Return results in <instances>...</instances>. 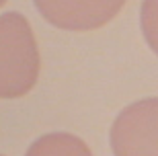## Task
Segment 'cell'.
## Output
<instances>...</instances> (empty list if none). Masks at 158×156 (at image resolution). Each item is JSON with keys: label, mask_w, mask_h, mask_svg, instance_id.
I'll list each match as a JSON object with an SVG mask.
<instances>
[{"label": "cell", "mask_w": 158, "mask_h": 156, "mask_svg": "<svg viewBox=\"0 0 158 156\" xmlns=\"http://www.w3.org/2000/svg\"><path fill=\"white\" fill-rule=\"evenodd\" d=\"M39 47L25 15H0V99H21L37 84Z\"/></svg>", "instance_id": "6da1fadb"}, {"label": "cell", "mask_w": 158, "mask_h": 156, "mask_svg": "<svg viewBox=\"0 0 158 156\" xmlns=\"http://www.w3.org/2000/svg\"><path fill=\"white\" fill-rule=\"evenodd\" d=\"M113 156H158V97L127 105L109 132Z\"/></svg>", "instance_id": "7a4b0ae2"}, {"label": "cell", "mask_w": 158, "mask_h": 156, "mask_svg": "<svg viewBox=\"0 0 158 156\" xmlns=\"http://www.w3.org/2000/svg\"><path fill=\"white\" fill-rule=\"evenodd\" d=\"M127 0H33L49 25L64 31H94L119 15Z\"/></svg>", "instance_id": "3957f363"}, {"label": "cell", "mask_w": 158, "mask_h": 156, "mask_svg": "<svg viewBox=\"0 0 158 156\" xmlns=\"http://www.w3.org/2000/svg\"><path fill=\"white\" fill-rule=\"evenodd\" d=\"M25 156H93L84 140L74 133L52 132L37 138L27 148Z\"/></svg>", "instance_id": "277c9868"}, {"label": "cell", "mask_w": 158, "mask_h": 156, "mask_svg": "<svg viewBox=\"0 0 158 156\" xmlns=\"http://www.w3.org/2000/svg\"><path fill=\"white\" fill-rule=\"evenodd\" d=\"M140 27L150 49L158 53V0H142Z\"/></svg>", "instance_id": "5b68a950"}, {"label": "cell", "mask_w": 158, "mask_h": 156, "mask_svg": "<svg viewBox=\"0 0 158 156\" xmlns=\"http://www.w3.org/2000/svg\"><path fill=\"white\" fill-rule=\"evenodd\" d=\"M4 2H6V0H0V6H2V4H4Z\"/></svg>", "instance_id": "8992f818"}, {"label": "cell", "mask_w": 158, "mask_h": 156, "mask_svg": "<svg viewBox=\"0 0 158 156\" xmlns=\"http://www.w3.org/2000/svg\"><path fill=\"white\" fill-rule=\"evenodd\" d=\"M0 156H4V154H0Z\"/></svg>", "instance_id": "52a82bcc"}]
</instances>
